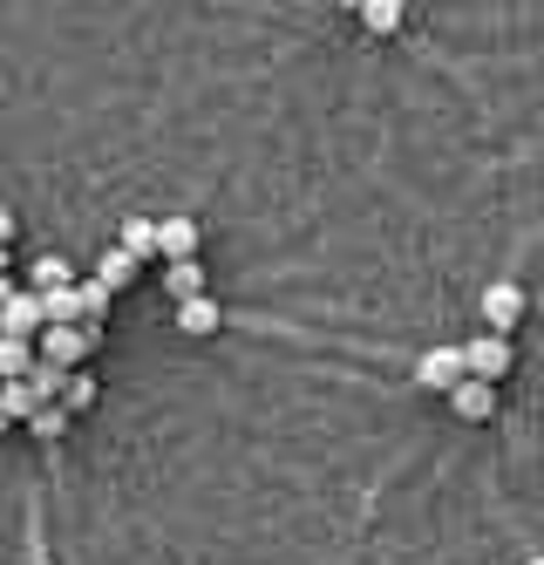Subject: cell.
Returning a JSON list of instances; mask_svg holds the SVG:
<instances>
[{"label":"cell","mask_w":544,"mask_h":565,"mask_svg":"<svg viewBox=\"0 0 544 565\" xmlns=\"http://www.w3.org/2000/svg\"><path fill=\"white\" fill-rule=\"evenodd\" d=\"M470 375V361H463V348H429L423 361H415V388H456V382H463Z\"/></svg>","instance_id":"277c9868"},{"label":"cell","mask_w":544,"mask_h":565,"mask_svg":"<svg viewBox=\"0 0 544 565\" xmlns=\"http://www.w3.org/2000/svg\"><path fill=\"white\" fill-rule=\"evenodd\" d=\"M361 28L367 34H395L402 28V0H361Z\"/></svg>","instance_id":"5bb4252c"},{"label":"cell","mask_w":544,"mask_h":565,"mask_svg":"<svg viewBox=\"0 0 544 565\" xmlns=\"http://www.w3.org/2000/svg\"><path fill=\"white\" fill-rule=\"evenodd\" d=\"M8 259H14V246H0V273H8Z\"/></svg>","instance_id":"7402d4cb"},{"label":"cell","mask_w":544,"mask_h":565,"mask_svg":"<svg viewBox=\"0 0 544 565\" xmlns=\"http://www.w3.org/2000/svg\"><path fill=\"white\" fill-rule=\"evenodd\" d=\"M157 253H163V266L198 259V225L191 218H157Z\"/></svg>","instance_id":"8992f818"},{"label":"cell","mask_w":544,"mask_h":565,"mask_svg":"<svg viewBox=\"0 0 544 565\" xmlns=\"http://www.w3.org/2000/svg\"><path fill=\"white\" fill-rule=\"evenodd\" d=\"M225 328V307L212 300V294H204V300H184L178 307V334H218Z\"/></svg>","instance_id":"ba28073f"},{"label":"cell","mask_w":544,"mask_h":565,"mask_svg":"<svg viewBox=\"0 0 544 565\" xmlns=\"http://www.w3.org/2000/svg\"><path fill=\"white\" fill-rule=\"evenodd\" d=\"M0 409H8V423H34L41 409H49V395H41L34 382H8L0 388Z\"/></svg>","instance_id":"9c48e42d"},{"label":"cell","mask_w":544,"mask_h":565,"mask_svg":"<svg viewBox=\"0 0 544 565\" xmlns=\"http://www.w3.org/2000/svg\"><path fill=\"white\" fill-rule=\"evenodd\" d=\"M163 294H171L178 307H184V300H204V266H198V259L163 266Z\"/></svg>","instance_id":"30bf717a"},{"label":"cell","mask_w":544,"mask_h":565,"mask_svg":"<svg viewBox=\"0 0 544 565\" xmlns=\"http://www.w3.org/2000/svg\"><path fill=\"white\" fill-rule=\"evenodd\" d=\"M96 341H103L96 328H41V341H34V354H41V361H55V369H68V375H75V361H82V354H89Z\"/></svg>","instance_id":"6da1fadb"},{"label":"cell","mask_w":544,"mask_h":565,"mask_svg":"<svg viewBox=\"0 0 544 565\" xmlns=\"http://www.w3.org/2000/svg\"><path fill=\"white\" fill-rule=\"evenodd\" d=\"M0 429H8V409H0Z\"/></svg>","instance_id":"d4e9b609"},{"label":"cell","mask_w":544,"mask_h":565,"mask_svg":"<svg viewBox=\"0 0 544 565\" xmlns=\"http://www.w3.org/2000/svg\"><path fill=\"white\" fill-rule=\"evenodd\" d=\"M75 294H82V328H103V313H109V300H116V294L103 287V279H82Z\"/></svg>","instance_id":"2e32d148"},{"label":"cell","mask_w":544,"mask_h":565,"mask_svg":"<svg viewBox=\"0 0 544 565\" xmlns=\"http://www.w3.org/2000/svg\"><path fill=\"white\" fill-rule=\"evenodd\" d=\"M0 320H8V334H21V341L49 328V320H41V294H34V287H21V294L8 300V313H0Z\"/></svg>","instance_id":"52a82bcc"},{"label":"cell","mask_w":544,"mask_h":565,"mask_svg":"<svg viewBox=\"0 0 544 565\" xmlns=\"http://www.w3.org/2000/svg\"><path fill=\"white\" fill-rule=\"evenodd\" d=\"M96 279H103L109 294H122V287H130V279H137V259L122 253V246H109V253H103V266H96Z\"/></svg>","instance_id":"4fadbf2b"},{"label":"cell","mask_w":544,"mask_h":565,"mask_svg":"<svg viewBox=\"0 0 544 565\" xmlns=\"http://www.w3.org/2000/svg\"><path fill=\"white\" fill-rule=\"evenodd\" d=\"M0 246H14V212L0 205Z\"/></svg>","instance_id":"ffe728a7"},{"label":"cell","mask_w":544,"mask_h":565,"mask_svg":"<svg viewBox=\"0 0 544 565\" xmlns=\"http://www.w3.org/2000/svg\"><path fill=\"white\" fill-rule=\"evenodd\" d=\"M122 253L143 266V259L157 253V218H130V225H122Z\"/></svg>","instance_id":"9a60e30c"},{"label":"cell","mask_w":544,"mask_h":565,"mask_svg":"<svg viewBox=\"0 0 544 565\" xmlns=\"http://www.w3.org/2000/svg\"><path fill=\"white\" fill-rule=\"evenodd\" d=\"M34 341H21V334H8V341H0V382H28L34 375Z\"/></svg>","instance_id":"8fae6325"},{"label":"cell","mask_w":544,"mask_h":565,"mask_svg":"<svg viewBox=\"0 0 544 565\" xmlns=\"http://www.w3.org/2000/svg\"><path fill=\"white\" fill-rule=\"evenodd\" d=\"M14 294H21V287H14V279H8V273H0V313H8V300H14Z\"/></svg>","instance_id":"44dd1931"},{"label":"cell","mask_w":544,"mask_h":565,"mask_svg":"<svg viewBox=\"0 0 544 565\" xmlns=\"http://www.w3.org/2000/svg\"><path fill=\"white\" fill-rule=\"evenodd\" d=\"M96 395H103V382L75 369V375H68V388H62V409H68V416H75V409H96Z\"/></svg>","instance_id":"e0dca14e"},{"label":"cell","mask_w":544,"mask_h":565,"mask_svg":"<svg viewBox=\"0 0 544 565\" xmlns=\"http://www.w3.org/2000/svg\"><path fill=\"white\" fill-rule=\"evenodd\" d=\"M49 402H62V388H68V369H55V361H34V375H28Z\"/></svg>","instance_id":"d6986e66"},{"label":"cell","mask_w":544,"mask_h":565,"mask_svg":"<svg viewBox=\"0 0 544 565\" xmlns=\"http://www.w3.org/2000/svg\"><path fill=\"white\" fill-rule=\"evenodd\" d=\"M463 361H470V382H504L511 375V341L504 334H477V341H463Z\"/></svg>","instance_id":"7a4b0ae2"},{"label":"cell","mask_w":544,"mask_h":565,"mask_svg":"<svg viewBox=\"0 0 544 565\" xmlns=\"http://www.w3.org/2000/svg\"><path fill=\"white\" fill-rule=\"evenodd\" d=\"M28 429H34V443H62V436H68V409H62V402H49V409H41Z\"/></svg>","instance_id":"ac0fdd59"},{"label":"cell","mask_w":544,"mask_h":565,"mask_svg":"<svg viewBox=\"0 0 544 565\" xmlns=\"http://www.w3.org/2000/svg\"><path fill=\"white\" fill-rule=\"evenodd\" d=\"M524 565H544V552H531V558H524Z\"/></svg>","instance_id":"603a6c76"},{"label":"cell","mask_w":544,"mask_h":565,"mask_svg":"<svg viewBox=\"0 0 544 565\" xmlns=\"http://www.w3.org/2000/svg\"><path fill=\"white\" fill-rule=\"evenodd\" d=\"M0 341H8V320H0Z\"/></svg>","instance_id":"cb8c5ba5"},{"label":"cell","mask_w":544,"mask_h":565,"mask_svg":"<svg viewBox=\"0 0 544 565\" xmlns=\"http://www.w3.org/2000/svg\"><path fill=\"white\" fill-rule=\"evenodd\" d=\"M28 287H34V294H49V287H75V273H68V259H62V253H41V259L28 266Z\"/></svg>","instance_id":"7c38bea8"},{"label":"cell","mask_w":544,"mask_h":565,"mask_svg":"<svg viewBox=\"0 0 544 565\" xmlns=\"http://www.w3.org/2000/svg\"><path fill=\"white\" fill-rule=\"evenodd\" d=\"M449 409L463 416V423H490V416H497V388H490V382H470V375H463V382L449 388Z\"/></svg>","instance_id":"5b68a950"},{"label":"cell","mask_w":544,"mask_h":565,"mask_svg":"<svg viewBox=\"0 0 544 565\" xmlns=\"http://www.w3.org/2000/svg\"><path fill=\"white\" fill-rule=\"evenodd\" d=\"M483 320H490V334L511 341V328L524 320V287H518V279H490V287H483Z\"/></svg>","instance_id":"3957f363"}]
</instances>
